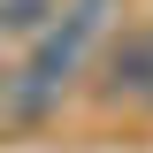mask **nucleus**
<instances>
[{"instance_id": "f257e3e1", "label": "nucleus", "mask_w": 153, "mask_h": 153, "mask_svg": "<svg viewBox=\"0 0 153 153\" xmlns=\"http://www.w3.org/2000/svg\"><path fill=\"white\" fill-rule=\"evenodd\" d=\"M115 8H123V0H69V8H61V23L38 38V54L23 61L16 76H8V100H16V115H46L61 92H69V76L84 69L100 46H107Z\"/></svg>"}, {"instance_id": "f03ea898", "label": "nucleus", "mask_w": 153, "mask_h": 153, "mask_svg": "<svg viewBox=\"0 0 153 153\" xmlns=\"http://www.w3.org/2000/svg\"><path fill=\"white\" fill-rule=\"evenodd\" d=\"M100 100H115V107H153V31H130V38L107 46Z\"/></svg>"}, {"instance_id": "7ed1b4c3", "label": "nucleus", "mask_w": 153, "mask_h": 153, "mask_svg": "<svg viewBox=\"0 0 153 153\" xmlns=\"http://www.w3.org/2000/svg\"><path fill=\"white\" fill-rule=\"evenodd\" d=\"M46 16H61V0H0V31H23L31 38Z\"/></svg>"}]
</instances>
